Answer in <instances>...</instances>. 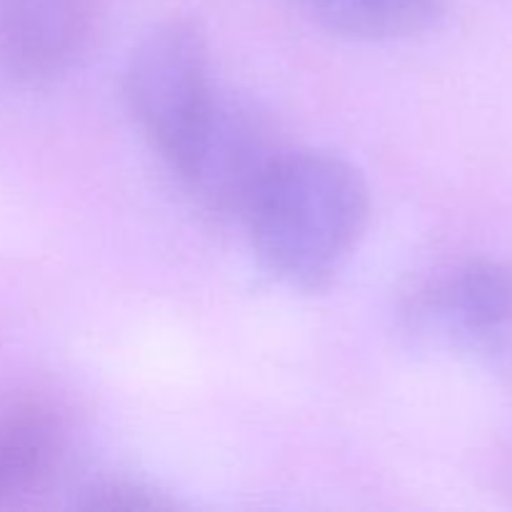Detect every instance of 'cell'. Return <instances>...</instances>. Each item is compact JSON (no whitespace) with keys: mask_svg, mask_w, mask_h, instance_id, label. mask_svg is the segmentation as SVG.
Segmentation results:
<instances>
[{"mask_svg":"<svg viewBox=\"0 0 512 512\" xmlns=\"http://www.w3.org/2000/svg\"><path fill=\"white\" fill-rule=\"evenodd\" d=\"M370 220V190L345 158L285 150L245 210L255 255L300 293H325L353 260Z\"/></svg>","mask_w":512,"mask_h":512,"instance_id":"cell-1","label":"cell"},{"mask_svg":"<svg viewBox=\"0 0 512 512\" xmlns=\"http://www.w3.org/2000/svg\"><path fill=\"white\" fill-rule=\"evenodd\" d=\"M285 150L275 120L258 103L218 90L168 168L205 215L243 220Z\"/></svg>","mask_w":512,"mask_h":512,"instance_id":"cell-2","label":"cell"},{"mask_svg":"<svg viewBox=\"0 0 512 512\" xmlns=\"http://www.w3.org/2000/svg\"><path fill=\"white\" fill-rule=\"evenodd\" d=\"M405 330L418 343L512 370V263L470 258L420 280L403 303Z\"/></svg>","mask_w":512,"mask_h":512,"instance_id":"cell-3","label":"cell"},{"mask_svg":"<svg viewBox=\"0 0 512 512\" xmlns=\"http://www.w3.org/2000/svg\"><path fill=\"white\" fill-rule=\"evenodd\" d=\"M123 90L138 128L170 163L218 93L203 28L190 18L155 25L130 53Z\"/></svg>","mask_w":512,"mask_h":512,"instance_id":"cell-4","label":"cell"},{"mask_svg":"<svg viewBox=\"0 0 512 512\" xmlns=\"http://www.w3.org/2000/svg\"><path fill=\"white\" fill-rule=\"evenodd\" d=\"M98 10V0H0V78H63L93 43Z\"/></svg>","mask_w":512,"mask_h":512,"instance_id":"cell-5","label":"cell"},{"mask_svg":"<svg viewBox=\"0 0 512 512\" xmlns=\"http://www.w3.org/2000/svg\"><path fill=\"white\" fill-rule=\"evenodd\" d=\"M68 418L43 398L0 405V510L43 490L68 453Z\"/></svg>","mask_w":512,"mask_h":512,"instance_id":"cell-6","label":"cell"},{"mask_svg":"<svg viewBox=\"0 0 512 512\" xmlns=\"http://www.w3.org/2000/svg\"><path fill=\"white\" fill-rule=\"evenodd\" d=\"M310 20L350 40H400L428 30L443 0H295Z\"/></svg>","mask_w":512,"mask_h":512,"instance_id":"cell-7","label":"cell"},{"mask_svg":"<svg viewBox=\"0 0 512 512\" xmlns=\"http://www.w3.org/2000/svg\"><path fill=\"white\" fill-rule=\"evenodd\" d=\"M78 508L105 510V512H155L178 508V500L168 498V493L130 478H100L80 490Z\"/></svg>","mask_w":512,"mask_h":512,"instance_id":"cell-8","label":"cell"}]
</instances>
